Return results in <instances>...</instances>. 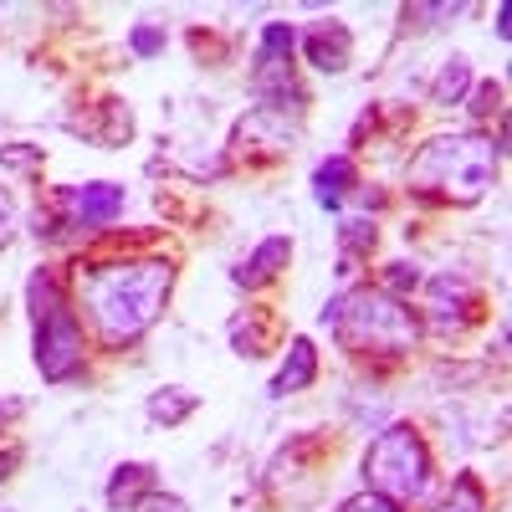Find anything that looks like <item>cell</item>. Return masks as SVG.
<instances>
[{
  "label": "cell",
  "instance_id": "cell-9",
  "mask_svg": "<svg viewBox=\"0 0 512 512\" xmlns=\"http://www.w3.org/2000/svg\"><path fill=\"white\" fill-rule=\"evenodd\" d=\"M287 262H292V241H287V236H267V241L236 267V287H267L272 277H282Z\"/></svg>",
  "mask_w": 512,
  "mask_h": 512
},
{
  "label": "cell",
  "instance_id": "cell-6",
  "mask_svg": "<svg viewBox=\"0 0 512 512\" xmlns=\"http://www.w3.org/2000/svg\"><path fill=\"white\" fill-rule=\"evenodd\" d=\"M36 369L47 384H62L82 369V323L72 318L67 303L36 318Z\"/></svg>",
  "mask_w": 512,
  "mask_h": 512
},
{
  "label": "cell",
  "instance_id": "cell-20",
  "mask_svg": "<svg viewBox=\"0 0 512 512\" xmlns=\"http://www.w3.org/2000/svg\"><path fill=\"white\" fill-rule=\"evenodd\" d=\"M134 512H190V507H185L175 492H159V487H154V492H144V497L134 502Z\"/></svg>",
  "mask_w": 512,
  "mask_h": 512
},
{
  "label": "cell",
  "instance_id": "cell-11",
  "mask_svg": "<svg viewBox=\"0 0 512 512\" xmlns=\"http://www.w3.org/2000/svg\"><path fill=\"white\" fill-rule=\"evenodd\" d=\"M354 185H359V169H354L349 154H333V159H323V164L313 169V200H318L323 210H338Z\"/></svg>",
  "mask_w": 512,
  "mask_h": 512
},
{
  "label": "cell",
  "instance_id": "cell-4",
  "mask_svg": "<svg viewBox=\"0 0 512 512\" xmlns=\"http://www.w3.org/2000/svg\"><path fill=\"white\" fill-rule=\"evenodd\" d=\"M364 477L379 497L390 502H415L431 487V451H425L415 425H390L364 456Z\"/></svg>",
  "mask_w": 512,
  "mask_h": 512
},
{
  "label": "cell",
  "instance_id": "cell-22",
  "mask_svg": "<svg viewBox=\"0 0 512 512\" xmlns=\"http://www.w3.org/2000/svg\"><path fill=\"white\" fill-rule=\"evenodd\" d=\"M502 108V88H497V82H482V88L472 93V118H492Z\"/></svg>",
  "mask_w": 512,
  "mask_h": 512
},
{
  "label": "cell",
  "instance_id": "cell-10",
  "mask_svg": "<svg viewBox=\"0 0 512 512\" xmlns=\"http://www.w3.org/2000/svg\"><path fill=\"white\" fill-rule=\"evenodd\" d=\"M318 379V349H313V338H292L287 344V359L272 379V395H297V390H308V384Z\"/></svg>",
  "mask_w": 512,
  "mask_h": 512
},
{
  "label": "cell",
  "instance_id": "cell-18",
  "mask_svg": "<svg viewBox=\"0 0 512 512\" xmlns=\"http://www.w3.org/2000/svg\"><path fill=\"white\" fill-rule=\"evenodd\" d=\"M128 47H134V57H159L164 52V26H134L128 31Z\"/></svg>",
  "mask_w": 512,
  "mask_h": 512
},
{
  "label": "cell",
  "instance_id": "cell-7",
  "mask_svg": "<svg viewBox=\"0 0 512 512\" xmlns=\"http://www.w3.org/2000/svg\"><path fill=\"white\" fill-rule=\"evenodd\" d=\"M62 205L72 210V226H108L118 210H123V185L93 180L82 190H62Z\"/></svg>",
  "mask_w": 512,
  "mask_h": 512
},
{
  "label": "cell",
  "instance_id": "cell-3",
  "mask_svg": "<svg viewBox=\"0 0 512 512\" xmlns=\"http://www.w3.org/2000/svg\"><path fill=\"white\" fill-rule=\"evenodd\" d=\"M323 323H333L338 344L349 354H405L420 344V318L405 308V297H390L384 287L333 297L323 308Z\"/></svg>",
  "mask_w": 512,
  "mask_h": 512
},
{
  "label": "cell",
  "instance_id": "cell-1",
  "mask_svg": "<svg viewBox=\"0 0 512 512\" xmlns=\"http://www.w3.org/2000/svg\"><path fill=\"white\" fill-rule=\"evenodd\" d=\"M175 267L169 262H103L82 272V308L108 349H123L164 313Z\"/></svg>",
  "mask_w": 512,
  "mask_h": 512
},
{
  "label": "cell",
  "instance_id": "cell-23",
  "mask_svg": "<svg viewBox=\"0 0 512 512\" xmlns=\"http://www.w3.org/2000/svg\"><path fill=\"white\" fill-rule=\"evenodd\" d=\"M11 231H16V205H11V195L0 190V246L11 241Z\"/></svg>",
  "mask_w": 512,
  "mask_h": 512
},
{
  "label": "cell",
  "instance_id": "cell-2",
  "mask_svg": "<svg viewBox=\"0 0 512 512\" xmlns=\"http://www.w3.org/2000/svg\"><path fill=\"white\" fill-rule=\"evenodd\" d=\"M497 159H502V144H492L482 134H441L431 144H420V154L410 159L405 185L420 200L472 205L497 180Z\"/></svg>",
  "mask_w": 512,
  "mask_h": 512
},
{
  "label": "cell",
  "instance_id": "cell-17",
  "mask_svg": "<svg viewBox=\"0 0 512 512\" xmlns=\"http://www.w3.org/2000/svg\"><path fill=\"white\" fill-rule=\"evenodd\" d=\"M369 246H374V226L369 221H349L344 226V267H338V272H354V256L369 251Z\"/></svg>",
  "mask_w": 512,
  "mask_h": 512
},
{
  "label": "cell",
  "instance_id": "cell-26",
  "mask_svg": "<svg viewBox=\"0 0 512 512\" xmlns=\"http://www.w3.org/2000/svg\"><path fill=\"white\" fill-rule=\"evenodd\" d=\"M497 36H502V41L512 36V26H507V6H497Z\"/></svg>",
  "mask_w": 512,
  "mask_h": 512
},
{
  "label": "cell",
  "instance_id": "cell-21",
  "mask_svg": "<svg viewBox=\"0 0 512 512\" xmlns=\"http://www.w3.org/2000/svg\"><path fill=\"white\" fill-rule=\"evenodd\" d=\"M338 512H400V502H390V497H379V492H359V497H349Z\"/></svg>",
  "mask_w": 512,
  "mask_h": 512
},
{
  "label": "cell",
  "instance_id": "cell-19",
  "mask_svg": "<svg viewBox=\"0 0 512 512\" xmlns=\"http://www.w3.org/2000/svg\"><path fill=\"white\" fill-rule=\"evenodd\" d=\"M415 287H420V272H415L410 262H390V272H384V292L405 297V292H415Z\"/></svg>",
  "mask_w": 512,
  "mask_h": 512
},
{
  "label": "cell",
  "instance_id": "cell-24",
  "mask_svg": "<svg viewBox=\"0 0 512 512\" xmlns=\"http://www.w3.org/2000/svg\"><path fill=\"white\" fill-rule=\"evenodd\" d=\"M21 410H26V400H16V395H0V431H6V425H11Z\"/></svg>",
  "mask_w": 512,
  "mask_h": 512
},
{
  "label": "cell",
  "instance_id": "cell-15",
  "mask_svg": "<svg viewBox=\"0 0 512 512\" xmlns=\"http://www.w3.org/2000/svg\"><path fill=\"white\" fill-rule=\"evenodd\" d=\"M466 77H472V67H466V57H451L441 67V77L431 82V103H456L466 93Z\"/></svg>",
  "mask_w": 512,
  "mask_h": 512
},
{
  "label": "cell",
  "instance_id": "cell-13",
  "mask_svg": "<svg viewBox=\"0 0 512 512\" xmlns=\"http://www.w3.org/2000/svg\"><path fill=\"white\" fill-rule=\"evenodd\" d=\"M195 405H200V400H195L190 390L169 384V390H154V395H149L144 410H149V420H159V425H180L185 415H195Z\"/></svg>",
  "mask_w": 512,
  "mask_h": 512
},
{
  "label": "cell",
  "instance_id": "cell-14",
  "mask_svg": "<svg viewBox=\"0 0 512 512\" xmlns=\"http://www.w3.org/2000/svg\"><path fill=\"white\" fill-rule=\"evenodd\" d=\"M26 303H31V318H47L52 308H62V287H57V272L52 267H41L26 282Z\"/></svg>",
  "mask_w": 512,
  "mask_h": 512
},
{
  "label": "cell",
  "instance_id": "cell-16",
  "mask_svg": "<svg viewBox=\"0 0 512 512\" xmlns=\"http://www.w3.org/2000/svg\"><path fill=\"white\" fill-rule=\"evenodd\" d=\"M436 512H487L482 482H477L472 472H461V477H456V487H451V497H446V502H441Z\"/></svg>",
  "mask_w": 512,
  "mask_h": 512
},
{
  "label": "cell",
  "instance_id": "cell-12",
  "mask_svg": "<svg viewBox=\"0 0 512 512\" xmlns=\"http://www.w3.org/2000/svg\"><path fill=\"white\" fill-rule=\"evenodd\" d=\"M144 492H154V466H149V461H128V466H118L113 482H108V502H113V507H134Z\"/></svg>",
  "mask_w": 512,
  "mask_h": 512
},
{
  "label": "cell",
  "instance_id": "cell-8",
  "mask_svg": "<svg viewBox=\"0 0 512 512\" xmlns=\"http://www.w3.org/2000/svg\"><path fill=\"white\" fill-rule=\"evenodd\" d=\"M303 52L318 72H344L349 57H354V31L344 21H318L308 36H303Z\"/></svg>",
  "mask_w": 512,
  "mask_h": 512
},
{
  "label": "cell",
  "instance_id": "cell-5",
  "mask_svg": "<svg viewBox=\"0 0 512 512\" xmlns=\"http://www.w3.org/2000/svg\"><path fill=\"white\" fill-rule=\"evenodd\" d=\"M292 47H297V31L272 21L262 31V47H256V67H251V88L267 108H297L303 93L292 82Z\"/></svg>",
  "mask_w": 512,
  "mask_h": 512
},
{
  "label": "cell",
  "instance_id": "cell-25",
  "mask_svg": "<svg viewBox=\"0 0 512 512\" xmlns=\"http://www.w3.org/2000/svg\"><path fill=\"white\" fill-rule=\"evenodd\" d=\"M16 461H21V451H16V446H11V451H0V482L11 477V466H16Z\"/></svg>",
  "mask_w": 512,
  "mask_h": 512
}]
</instances>
